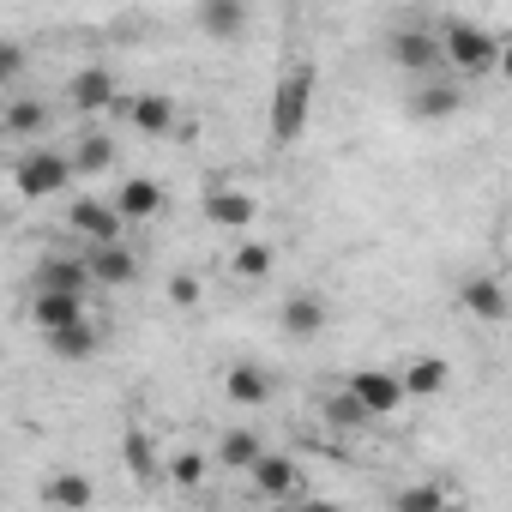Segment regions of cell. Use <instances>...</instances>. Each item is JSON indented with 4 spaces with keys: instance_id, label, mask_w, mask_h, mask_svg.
<instances>
[{
    "instance_id": "8992f818",
    "label": "cell",
    "mask_w": 512,
    "mask_h": 512,
    "mask_svg": "<svg viewBox=\"0 0 512 512\" xmlns=\"http://www.w3.org/2000/svg\"><path fill=\"white\" fill-rule=\"evenodd\" d=\"M458 308H464L470 320H482V326H500V320L512 314V296H506V284H500L494 272H476V278L458 284Z\"/></svg>"
},
{
    "instance_id": "d4e9b609",
    "label": "cell",
    "mask_w": 512,
    "mask_h": 512,
    "mask_svg": "<svg viewBox=\"0 0 512 512\" xmlns=\"http://www.w3.org/2000/svg\"><path fill=\"white\" fill-rule=\"evenodd\" d=\"M67 163H73V175H103V169L115 163V139H109V133H85V139L67 151Z\"/></svg>"
},
{
    "instance_id": "6da1fadb",
    "label": "cell",
    "mask_w": 512,
    "mask_h": 512,
    "mask_svg": "<svg viewBox=\"0 0 512 512\" xmlns=\"http://www.w3.org/2000/svg\"><path fill=\"white\" fill-rule=\"evenodd\" d=\"M314 97H320V67L314 61H290L272 85V109H266V127H272V145H296L314 121Z\"/></svg>"
},
{
    "instance_id": "ac0fdd59",
    "label": "cell",
    "mask_w": 512,
    "mask_h": 512,
    "mask_svg": "<svg viewBox=\"0 0 512 512\" xmlns=\"http://www.w3.org/2000/svg\"><path fill=\"white\" fill-rule=\"evenodd\" d=\"M43 500H49L55 512H85V506L97 500V482H91L85 470H55V476L43 482Z\"/></svg>"
},
{
    "instance_id": "484cf974",
    "label": "cell",
    "mask_w": 512,
    "mask_h": 512,
    "mask_svg": "<svg viewBox=\"0 0 512 512\" xmlns=\"http://www.w3.org/2000/svg\"><path fill=\"white\" fill-rule=\"evenodd\" d=\"M43 344H49V356H61V362H85V356H97V326L79 320V326H67V332H49Z\"/></svg>"
},
{
    "instance_id": "cb8c5ba5",
    "label": "cell",
    "mask_w": 512,
    "mask_h": 512,
    "mask_svg": "<svg viewBox=\"0 0 512 512\" xmlns=\"http://www.w3.org/2000/svg\"><path fill=\"white\" fill-rule=\"evenodd\" d=\"M260 452H266V440L253 434V428H223V440H217V464L223 470H253Z\"/></svg>"
},
{
    "instance_id": "5b68a950",
    "label": "cell",
    "mask_w": 512,
    "mask_h": 512,
    "mask_svg": "<svg viewBox=\"0 0 512 512\" xmlns=\"http://www.w3.org/2000/svg\"><path fill=\"white\" fill-rule=\"evenodd\" d=\"M344 392L362 404V416L374 422V416H398L404 410V386H398V374H386V368H356L350 380H344Z\"/></svg>"
},
{
    "instance_id": "5bb4252c",
    "label": "cell",
    "mask_w": 512,
    "mask_h": 512,
    "mask_svg": "<svg viewBox=\"0 0 512 512\" xmlns=\"http://www.w3.org/2000/svg\"><path fill=\"white\" fill-rule=\"evenodd\" d=\"M79 320H91L85 314V296H55V290H31V326L49 338V332H67V326H79Z\"/></svg>"
},
{
    "instance_id": "277c9868",
    "label": "cell",
    "mask_w": 512,
    "mask_h": 512,
    "mask_svg": "<svg viewBox=\"0 0 512 512\" xmlns=\"http://www.w3.org/2000/svg\"><path fill=\"white\" fill-rule=\"evenodd\" d=\"M67 229L85 241V247H109V241H121V217H115V205L109 199H97V193H79L73 205H67Z\"/></svg>"
},
{
    "instance_id": "e0dca14e",
    "label": "cell",
    "mask_w": 512,
    "mask_h": 512,
    "mask_svg": "<svg viewBox=\"0 0 512 512\" xmlns=\"http://www.w3.org/2000/svg\"><path fill=\"white\" fill-rule=\"evenodd\" d=\"M223 398L229 404H272V374L260 362H235V368H223Z\"/></svg>"
},
{
    "instance_id": "30bf717a",
    "label": "cell",
    "mask_w": 512,
    "mask_h": 512,
    "mask_svg": "<svg viewBox=\"0 0 512 512\" xmlns=\"http://www.w3.org/2000/svg\"><path fill=\"white\" fill-rule=\"evenodd\" d=\"M115 97H121V79L109 73V67H79L73 79H67V103L79 109V115H97V109H115Z\"/></svg>"
},
{
    "instance_id": "2e32d148",
    "label": "cell",
    "mask_w": 512,
    "mask_h": 512,
    "mask_svg": "<svg viewBox=\"0 0 512 512\" xmlns=\"http://www.w3.org/2000/svg\"><path fill=\"white\" fill-rule=\"evenodd\" d=\"M109 205H115V217H121V223H145V217H157V211H163V187H157L151 175H127V181L115 187V199H109Z\"/></svg>"
},
{
    "instance_id": "4316f807",
    "label": "cell",
    "mask_w": 512,
    "mask_h": 512,
    "mask_svg": "<svg viewBox=\"0 0 512 512\" xmlns=\"http://www.w3.org/2000/svg\"><path fill=\"white\" fill-rule=\"evenodd\" d=\"M392 512H446V488L440 482H404L392 494Z\"/></svg>"
},
{
    "instance_id": "44dd1931",
    "label": "cell",
    "mask_w": 512,
    "mask_h": 512,
    "mask_svg": "<svg viewBox=\"0 0 512 512\" xmlns=\"http://www.w3.org/2000/svg\"><path fill=\"white\" fill-rule=\"evenodd\" d=\"M43 127H49V109L37 97H7L0 103V133L7 139H37Z\"/></svg>"
},
{
    "instance_id": "8fae6325",
    "label": "cell",
    "mask_w": 512,
    "mask_h": 512,
    "mask_svg": "<svg viewBox=\"0 0 512 512\" xmlns=\"http://www.w3.org/2000/svg\"><path fill=\"white\" fill-rule=\"evenodd\" d=\"M115 115L121 121H133L139 133H175V97H163V91H121L115 97Z\"/></svg>"
},
{
    "instance_id": "7402d4cb",
    "label": "cell",
    "mask_w": 512,
    "mask_h": 512,
    "mask_svg": "<svg viewBox=\"0 0 512 512\" xmlns=\"http://www.w3.org/2000/svg\"><path fill=\"white\" fill-rule=\"evenodd\" d=\"M193 19H199V31H205V37H217V43H229V37H241V31H247V7H241V0H205Z\"/></svg>"
},
{
    "instance_id": "3957f363",
    "label": "cell",
    "mask_w": 512,
    "mask_h": 512,
    "mask_svg": "<svg viewBox=\"0 0 512 512\" xmlns=\"http://www.w3.org/2000/svg\"><path fill=\"white\" fill-rule=\"evenodd\" d=\"M13 187H19L25 199H55V193H67V187H73V163H67V151H43V145H31V151L13 163Z\"/></svg>"
},
{
    "instance_id": "1f68e13d",
    "label": "cell",
    "mask_w": 512,
    "mask_h": 512,
    "mask_svg": "<svg viewBox=\"0 0 512 512\" xmlns=\"http://www.w3.org/2000/svg\"><path fill=\"white\" fill-rule=\"evenodd\" d=\"M19 73H25V49L13 37H0V85H13Z\"/></svg>"
},
{
    "instance_id": "83f0119b",
    "label": "cell",
    "mask_w": 512,
    "mask_h": 512,
    "mask_svg": "<svg viewBox=\"0 0 512 512\" xmlns=\"http://www.w3.org/2000/svg\"><path fill=\"white\" fill-rule=\"evenodd\" d=\"M121 458H127V470H133L139 482H157V452H151V434H145V428H127Z\"/></svg>"
},
{
    "instance_id": "ba28073f",
    "label": "cell",
    "mask_w": 512,
    "mask_h": 512,
    "mask_svg": "<svg viewBox=\"0 0 512 512\" xmlns=\"http://www.w3.org/2000/svg\"><path fill=\"white\" fill-rule=\"evenodd\" d=\"M31 290H55V296H91L85 253H49V260L31 272Z\"/></svg>"
},
{
    "instance_id": "836d02e7",
    "label": "cell",
    "mask_w": 512,
    "mask_h": 512,
    "mask_svg": "<svg viewBox=\"0 0 512 512\" xmlns=\"http://www.w3.org/2000/svg\"><path fill=\"white\" fill-rule=\"evenodd\" d=\"M266 512H302V506H290V500H272V506H266Z\"/></svg>"
},
{
    "instance_id": "9c48e42d",
    "label": "cell",
    "mask_w": 512,
    "mask_h": 512,
    "mask_svg": "<svg viewBox=\"0 0 512 512\" xmlns=\"http://www.w3.org/2000/svg\"><path fill=\"white\" fill-rule=\"evenodd\" d=\"M386 49H392V61H398L404 73H416V79H428V73L440 67V43H434V31H422V25H398V31L386 37Z\"/></svg>"
},
{
    "instance_id": "d6a6232c",
    "label": "cell",
    "mask_w": 512,
    "mask_h": 512,
    "mask_svg": "<svg viewBox=\"0 0 512 512\" xmlns=\"http://www.w3.org/2000/svg\"><path fill=\"white\" fill-rule=\"evenodd\" d=\"M302 512H344V506H338V500H308Z\"/></svg>"
},
{
    "instance_id": "52a82bcc",
    "label": "cell",
    "mask_w": 512,
    "mask_h": 512,
    "mask_svg": "<svg viewBox=\"0 0 512 512\" xmlns=\"http://www.w3.org/2000/svg\"><path fill=\"white\" fill-rule=\"evenodd\" d=\"M199 211H205V223H217V229H253V217H260V199L241 193V187L211 181L205 199H199Z\"/></svg>"
},
{
    "instance_id": "7a4b0ae2",
    "label": "cell",
    "mask_w": 512,
    "mask_h": 512,
    "mask_svg": "<svg viewBox=\"0 0 512 512\" xmlns=\"http://www.w3.org/2000/svg\"><path fill=\"white\" fill-rule=\"evenodd\" d=\"M434 43H440V67H458V73L506 67V43H500L488 25H476V19H446V25L434 31Z\"/></svg>"
},
{
    "instance_id": "4fadbf2b",
    "label": "cell",
    "mask_w": 512,
    "mask_h": 512,
    "mask_svg": "<svg viewBox=\"0 0 512 512\" xmlns=\"http://www.w3.org/2000/svg\"><path fill=\"white\" fill-rule=\"evenodd\" d=\"M404 109H410V121H452V115L464 109V85H452V79H422Z\"/></svg>"
},
{
    "instance_id": "7c38bea8",
    "label": "cell",
    "mask_w": 512,
    "mask_h": 512,
    "mask_svg": "<svg viewBox=\"0 0 512 512\" xmlns=\"http://www.w3.org/2000/svg\"><path fill=\"white\" fill-rule=\"evenodd\" d=\"M85 272H91V284H103V290H127V284L139 278V260H133L127 241H109V247H85Z\"/></svg>"
},
{
    "instance_id": "4dcf8cb0",
    "label": "cell",
    "mask_w": 512,
    "mask_h": 512,
    "mask_svg": "<svg viewBox=\"0 0 512 512\" xmlns=\"http://www.w3.org/2000/svg\"><path fill=\"white\" fill-rule=\"evenodd\" d=\"M326 410H332V422H338V428H368V416H362V404H356L350 392H338Z\"/></svg>"
},
{
    "instance_id": "d6986e66",
    "label": "cell",
    "mask_w": 512,
    "mask_h": 512,
    "mask_svg": "<svg viewBox=\"0 0 512 512\" xmlns=\"http://www.w3.org/2000/svg\"><path fill=\"white\" fill-rule=\"evenodd\" d=\"M326 320H332V308H326L320 296H290V302H284V338H296V344L320 338Z\"/></svg>"
},
{
    "instance_id": "f1b7e54d",
    "label": "cell",
    "mask_w": 512,
    "mask_h": 512,
    "mask_svg": "<svg viewBox=\"0 0 512 512\" xmlns=\"http://www.w3.org/2000/svg\"><path fill=\"white\" fill-rule=\"evenodd\" d=\"M205 470H211V464H205L199 452H175V458L163 464V476H169L175 488H199V482H205Z\"/></svg>"
},
{
    "instance_id": "9a60e30c",
    "label": "cell",
    "mask_w": 512,
    "mask_h": 512,
    "mask_svg": "<svg viewBox=\"0 0 512 512\" xmlns=\"http://www.w3.org/2000/svg\"><path fill=\"white\" fill-rule=\"evenodd\" d=\"M247 476H253V488H260L266 500H290V494L302 488V464H296V458H284V452H260Z\"/></svg>"
},
{
    "instance_id": "603a6c76",
    "label": "cell",
    "mask_w": 512,
    "mask_h": 512,
    "mask_svg": "<svg viewBox=\"0 0 512 512\" xmlns=\"http://www.w3.org/2000/svg\"><path fill=\"white\" fill-rule=\"evenodd\" d=\"M229 272H235L241 284H266V278L278 272V247H272V241H241L235 260H229Z\"/></svg>"
},
{
    "instance_id": "ffe728a7",
    "label": "cell",
    "mask_w": 512,
    "mask_h": 512,
    "mask_svg": "<svg viewBox=\"0 0 512 512\" xmlns=\"http://www.w3.org/2000/svg\"><path fill=\"white\" fill-rule=\"evenodd\" d=\"M446 380H452V362H446V356H416V362L398 374L404 398H434V392H446Z\"/></svg>"
},
{
    "instance_id": "f546056e",
    "label": "cell",
    "mask_w": 512,
    "mask_h": 512,
    "mask_svg": "<svg viewBox=\"0 0 512 512\" xmlns=\"http://www.w3.org/2000/svg\"><path fill=\"white\" fill-rule=\"evenodd\" d=\"M199 296H205V284H199L193 272H175V278H169V302H175V308H193Z\"/></svg>"
}]
</instances>
